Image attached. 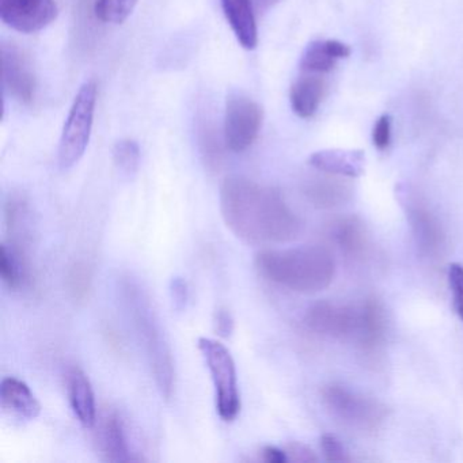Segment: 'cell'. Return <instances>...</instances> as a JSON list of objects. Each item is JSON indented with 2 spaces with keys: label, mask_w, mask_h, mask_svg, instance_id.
<instances>
[{
  "label": "cell",
  "mask_w": 463,
  "mask_h": 463,
  "mask_svg": "<svg viewBox=\"0 0 463 463\" xmlns=\"http://www.w3.org/2000/svg\"><path fill=\"white\" fill-rule=\"evenodd\" d=\"M326 93V82L322 75L306 74L298 78L292 85L289 101L295 115L300 118H311L316 115Z\"/></svg>",
  "instance_id": "obj_17"
},
{
  "label": "cell",
  "mask_w": 463,
  "mask_h": 463,
  "mask_svg": "<svg viewBox=\"0 0 463 463\" xmlns=\"http://www.w3.org/2000/svg\"><path fill=\"white\" fill-rule=\"evenodd\" d=\"M351 48L337 40L311 43L300 59V70L306 74L324 75L335 69L337 61L349 58Z\"/></svg>",
  "instance_id": "obj_16"
},
{
  "label": "cell",
  "mask_w": 463,
  "mask_h": 463,
  "mask_svg": "<svg viewBox=\"0 0 463 463\" xmlns=\"http://www.w3.org/2000/svg\"><path fill=\"white\" fill-rule=\"evenodd\" d=\"M281 0H253L254 7L257 13H265L275 7Z\"/></svg>",
  "instance_id": "obj_33"
},
{
  "label": "cell",
  "mask_w": 463,
  "mask_h": 463,
  "mask_svg": "<svg viewBox=\"0 0 463 463\" xmlns=\"http://www.w3.org/2000/svg\"><path fill=\"white\" fill-rule=\"evenodd\" d=\"M338 246L352 259H362L367 251V234L357 219L341 221L335 232Z\"/></svg>",
  "instance_id": "obj_21"
},
{
  "label": "cell",
  "mask_w": 463,
  "mask_h": 463,
  "mask_svg": "<svg viewBox=\"0 0 463 463\" xmlns=\"http://www.w3.org/2000/svg\"><path fill=\"white\" fill-rule=\"evenodd\" d=\"M449 281L454 297L455 308L463 321V267L459 264L449 265Z\"/></svg>",
  "instance_id": "obj_27"
},
{
  "label": "cell",
  "mask_w": 463,
  "mask_h": 463,
  "mask_svg": "<svg viewBox=\"0 0 463 463\" xmlns=\"http://www.w3.org/2000/svg\"><path fill=\"white\" fill-rule=\"evenodd\" d=\"M321 449L327 462H349L351 460L341 441L330 433L322 436Z\"/></svg>",
  "instance_id": "obj_26"
},
{
  "label": "cell",
  "mask_w": 463,
  "mask_h": 463,
  "mask_svg": "<svg viewBox=\"0 0 463 463\" xmlns=\"http://www.w3.org/2000/svg\"><path fill=\"white\" fill-rule=\"evenodd\" d=\"M305 322L317 335L354 340L364 349L381 345L386 335L383 306L375 299L365 300L359 306L321 300L307 308Z\"/></svg>",
  "instance_id": "obj_3"
},
{
  "label": "cell",
  "mask_w": 463,
  "mask_h": 463,
  "mask_svg": "<svg viewBox=\"0 0 463 463\" xmlns=\"http://www.w3.org/2000/svg\"><path fill=\"white\" fill-rule=\"evenodd\" d=\"M234 326V318H232V313L227 308H218L213 316V329H215L216 335L222 338L232 337Z\"/></svg>",
  "instance_id": "obj_30"
},
{
  "label": "cell",
  "mask_w": 463,
  "mask_h": 463,
  "mask_svg": "<svg viewBox=\"0 0 463 463\" xmlns=\"http://www.w3.org/2000/svg\"><path fill=\"white\" fill-rule=\"evenodd\" d=\"M2 82L10 97L20 104L31 105L36 99L37 80L31 61L17 45L2 44Z\"/></svg>",
  "instance_id": "obj_10"
},
{
  "label": "cell",
  "mask_w": 463,
  "mask_h": 463,
  "mask_svg": "<svg viewBox=\"0 0 463 463\" xmlns=\"http://www.w3.org/2000/svg\"><path fill=\"white\" fill-rule=\"evenodd\" d=\"M137 0H96L94 12L105 24H123L134 12Z\"/></svg>",
  "instance_id": "obj_24"
},
{
  "label": "cell",
  "mask_w": 463,
  "mask_h": 463,
  "mask_svg": "<svg viewBox=\"0 0 463 463\" xmlns=\"http://www.w3.org/2000/svg\"><path fill=\"white\" fill-rule=\"evenodd\" d=\"M262 108L250 97L232 93L227 97L223 135L227 148L243 153L251 147L262 126Z\"/></svg>",
  "instance_id": "obj_8"
},
{
  "label": "cell",
  "mask_w": 463,
  "mask_h": 463,
  "mask_svg": "<svg viewBox=\"0 0 463 463\" xmlns=\"http://www.w3.org/2000/svg\"><path fill=\"white\" fill-rule=\"evenodd\" d=\"M221 213L230 232L249 245H270L297 240L303 222L278 189L245 177L222 184Z\"/></svg>",
  "instance_id": "obj_1"
},
{
  "label": "cell",
  "mask_w": 463,
  "mask_h": 463,
  "mask_svg": "<svg viewBox=\"0 0 463 463\" xmlns=\"http://www.w3.org/2000/svg\"><path fill=\"white\" fill-rule=\"evenodd\" d=\"M321 394L325 408L348 427L375 430L386 419V408L379 401L352 392L343 384H327Z\"/></svg>",
  "instance_id": "obj_7"
},
{
  "label": "cell",
  "mask_w": 463,
  "mask_h": 463,
  "mask_svg": "<svg viewBox=\"0 0 463 463\" xmlns=\"http://www.w3.org/2000/svg\"><path fill=\"white\" fill-rule=\"evenodd\" d=\"M0 276L12 289H21L29 281V268L21 243L10 241L0 251Z\"/></svg>",
  "instance_id": "obj_20"
},
{
  "label": "cell",
  "mask_w": 463,
  "mask_h": 463,
  "mask_svg": "<svg viewBox=\"0 0 463 463\" xmlns=\"http://www.w3.org/2000/svg\"><path fill=\"white\" fill-rule=\"evenodd\" d=\"M97 94V83L89 80L80 86L72 102L59 145V166L61 170L71 169L85 156L93 129Z\"/></svg>",
  "instance_id": "obj_5"
},
{
  "label": "cell",
  "mask_w": 463,
  "mask_h": 463,
  "mask_svg": "<svg viewBox=\"0 0 463 463\" xmlns=\"http://www.w3.org/2000/svg\"><path fill=\"white\" fill-rule=\"evenodd\" d=\"M0 398L4 408L24 419L33 420L42 413V405L28 384L13 376L5 378L0 383Z\"/></svg>",
  "instance_id": "obj_19"
},
{
  "label": "cell",
  "mask_w": 463,
  "mask_h": 463,
  "mask_svg": "<svg viewBox=\"0 0 463 463\" xmlns=\"http://www.w3.org/2000/svg\"><path fill=\"white\" fill-rule=\"evenodd\" d=\"M401 203L406 210V216L411 222L417 246L425 256H438L440 249L443 248V232L438 221L433 218L432 213L427 207L420 204L417 197L409 191L406 186L398 189Z\"/></svg>",
  "instance_id": "obj_11"
},
{
  "label": "cell",
  "mask_w": 463,
  "mask_h": 463,
  "mask_svg": "<svg viewBox=\"0 0 463 463\" xmlns=\"http://www.w3.org/2000/svg\"><path fill=\"white\" fill-rule=\"evenodd\" d=\"M261 459L268 463H286L288 462V455H287L286 449L267 446L261 451Z\"/></svg>",
  "instance_id": "obj_32"
},
{
  "label": "cell",
  "mask_w": 463,
  "mask_h": 463,
  "mask_svg": "<svg viewBox=\"0 0 463 463\" xmlns=\"http://www.w3.org/2000/svg\"><path fill=\"white\" fill-rule=\"evenodd\" d=\"M348 189L327 180L311 181L306 185L305 194L311 204L318 208H332L348 199Z\"/></svg>",
  "instance_id": "obj_22"
},
{
  "label": "cell",
  "mask_w": 463,
  "mask_h": 463,
  "mask_svg": "<svg viewBox=\"0 0 463 463\" xmlns=\"http://www.w3.org/2000/svg\"><path fill=\"white\" fill-rule=\"evenodd\" d=\"M97 443L102 458L107 462H132L139 460L129 449L126 427L120 414L115 411H108L102 414L97 430Z\"/></svg>",
  "instance_id": "obj_12"
},
{
  "label": "cell",
  "mask_w": 463,
  "mask_h": 463,
  "mask_svg": "<svg viewBox=\"0 0 463 463\" xmlns=\"http://www.w3.org/2000/svg\"><path fill=\"white\" fill-rule=\"evenodd\" d=\"M224 17L241 47L253 51L259 44L256 7L253 0H221Z\"/></svg>",
  "instance_id": "obj_13"
},
{
  "label": "cell",
  "mask_w": 463,
  "mask_h": 463,
  "mask_svg": "<svg viewBox=\"0 0 463 463\" xmlns=\"http://www.w3.org/2000/svg\"><path fill=\"white\" fill-rule=\"evenodd\" d=\"M286 452L288 455V460H291V462L313 463L318 460L310 447L298 443V441L287 444Z\"/></svg>",
  "instance_id": "obj_31"
},
{
  "label": "cell",
  "mask_w": 463,
  "mask_h": 463,
  "mask_svg": "<svg viewBox=\"0 0 463 463\" xmlns=\"http://www.w3.org/2000/svg\"><path fill=\"white\" fill-rule=\"evenodd\" d=\"M392 142V118L381 116L373 129V143L378 150L384 151Z\"/></svg>",
  "instance_id": "obj_28"
},
{
  "label": "cell",
  "mask_w": 463,
  "mask_h": 463,
  "mask_svg": "<svg viewBox=\"0 0 463 463\" xmlns=\"http://www.w3.org/2000/svg\"><path fill=\"white\" fill-rule=\"evenodd\" d=\"M70 292L74 299L83 300L91 291V270L85 262H77L72 265L67 276Z\"/></svg>",
  "instance_id": "obj_25"
},
{
  "label": "cell",
  "mask_w": 463,
  "mask_h": 463,
  "mask_svg": "<svg viewBox=\"0 0 463 463\" xmlns=\"http://www.w3.org/2000/svg\"><path fill=\"white\" fill-rule=\"evenodd\" d=\"M120 292L127 316L147 354L156 386L162 397L170 400L175 384V363L150 298L132 278L121 280Z\"/></svg>",
  "instance_id": "obj_4"
},
{
  "label": "cell",
  "mask_w": 463,
  "mask_h": 463,
  "mask_svg": "<svg viewBox=\"0 0 463 463\" xmlns=\"http://www.w3.org/2000/svg\"><path fill=\"white\" fill-rule=\"evenodd\" d=\"M197 145L205 167L211 173H218L223 165L226 139L208 113H200L197 118Z\"/></svg>",
  "instance_id": "obj_18"
},
{
  "label": "cell",
  "mask_w": 463,
  "mask_h": 463,
  "mask_svg": "<svg viewBox=\"0 0 463 463\" xmlns=\"http://www.w3.org/2000/svg\"><path fill=\"white\" fill-rule=\"evenodd\" d=\"M113 162L121 175L134 177L140 165V147L137 142L132 139L118 140L113 148Z\"/></svg>",
  "instance_id": "obj_23"
},
{
  "label": "cell",
  "mask_w": 463,
  "mask_h": 463,
  "mask_svg": "<svg viewBox=\"0 0 463 463\" xmlns=\"http://www.w3.org/2000/svg\"><path fill=\"white\" fill-rule=\"evenodd\" d=\"M66 381L70 403L78 421L83 427H94L97 422L96 397L88 376L80 368L71 367L67 371Z\"/></svg>",
  "instance_id": "obj_14"
},
{
  "label": "cell",
  "mask_w": 463,
  "mask_h": 463,
  "mask_svg": "<svg viewBox=\"0 0 463 463\" xmlns=\"http://www.w3.org/2000/svg\"><path fill=\"white\" fill-rule=\"evenodd\" d=\"M308 164L326 175L357 178L364 172L365 156L360 150H322L314 153Z\"/></svg>",
  "instance_id": "obj_15"
},
{
  "label": "cell",
  "mask_w": 463,
  "mask_h": 463,
  "mask_svg": "<svg viewBox=\"0 0 463 463\" xmlns=\"http://www.w3.org/2000/svg\"><path fill=\"white\" fill-rule=\"evenodd\" d=\"M58 13L55 0H0V18L20 33L43 31L58 18Z\"/></svg>",
  "instance_id": "obj_9"
},
{
  "label": "cell",
  "mask_w": 463,
  "mask_h": 463,
  "mask_svg": "<svg viewBox=\"0 0 463 463\" xmlns=\"http://www.w3.org/2000/svg\"><path fill=\"white\" fill-rule=\"evenodd\" d=\"M170 298H172L173 307L177 311L185 310L188 305L189 289L185 279L173 278L170 281Z\"/></svg>",
  "instance_id": "obj_29"
},
{
  "label": "cell",
  "mask_w": 463,
  "mask_h": 463,
  "mask_svg": "<svg viewBox=\"0 0 463 463\" xmlns=\"http://www.w3.org/2000/svg\"><path fill=\"white\" fill-rule=\"evenodd\" d=\"M197 345L207 363L215 386L216 411L223 421H234L241 411V394L234 359L229 349L213 338H199Z\"/></svg>",
  "instance_id": "obj_6"
},
{
  "label": "cell",
  "mask_w": 463,
  "mask_h": 463,
  "mask_svg": "<svg viewBox=\"0 0 463 463\" xmlns=\"http://www.w3.org/2000/svg\"><path fill=\"white\" fill-rule=\"evenodd\" d=\"M254 262L267 280L300 294L324 291L335 273L332 253L317 245L283 250L267 249L257 254Z\"/></svg>",
  "instance_id": "obj_2"
}]
</instances>
